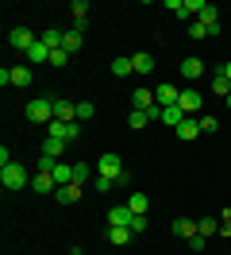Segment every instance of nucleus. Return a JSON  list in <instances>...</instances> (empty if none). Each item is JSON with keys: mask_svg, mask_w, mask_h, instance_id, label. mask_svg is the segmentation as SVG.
<instances>
[{"mask_svg": "<svg viewBox=\"0 0 231 255\" xmlns=\"http://www.w3.org/2000/svg\"><path fill=\"white\" fill-rule=\"evenodd\" d=\"M54 120L74 124V120H77V101H54Z\"/></svg>", "mask_w": 231, "mask_h": 255, "instance_id": "nucleus-10", "label": "nucleus"}, {"mask_svg": "<svg viewBox=\"0 0 231 255\" xmlns=\"http://www.w3.org/2000/svg\"><path fill=\"white\" fill-rule=\"evenodd\" d=\"M131 217H135V213H131L127 205H112L108 209V224H131Z\"/></svg>", "mask_w": 231, "mask_h": 255, "instance_id": "nucleus-20", "label": "nucleus"}, {"mask_svg": "<svg viewBox=\"0 0 231 255\" xmlns=\"http://www.w3.org/2000/svg\"><path fill=\"white\" fill-rule=\"evenodd\" d=\"M43 155H46V159H58V162H62L66 143H62V139H54V135H46V139H43Z\"/></svg>", "mask_w": 231, "mask_h": 255, "instance_id": "nucleus-18", "label": "nucleus"}, {"mask_svg": "<svg viewBox=\"0 0 231 255\" xmlns=\"http://www.w3.org/2000/svg\"><path fill=\"white\" fill-rule=\"evenodd\" d=\"M166 8H169L177 19H193V12H189V4H185V0H166Z\"/></svg>", "mask_w": 231, "mask_h": 255, "instance_id": "nucleus-26", "label": "nucleus"}, {"mask_svg": "<svg viewBox=\"0 0 231 255\" xmlns=\"http://www.w3.org/2000/svg\"><path fill=\"white\" fill-rule=\"evenodd\" d=\"M212 89H216V97H224V101H228V93H231V81H228V74H224V70H220V74L212 78Z\"/></svg>", "mask_w": 231, "mask_h": 255, "instance_id": "nucleus-25", "label": "nucleus"}, {"mask_svg": "<svg viewBox=\"0 0 231 255\" xmlns=\"http://www.w3.org/2000/svg\"><path fill=\"white\" fill-rule=\"evenodd\" d=\"M31 81H35V74H31V66H12V85H19V89H27Z\"/></svg>", "mask_w": 231, "mask_h": 255, "instance_id": "nucleus-21", "label": "nucleus"}, {"mask_svg": "<svg viewBox=\"0 0 231 255\" xmlns=\"http://www.w3.org/2000/svg\"><path fill=\"white\" fill-rule=\"evenodd\" d=\"M147 205H151V201H147V193H131V197H127V209H131V213H147Z\"/></svg>", "mask_w": 231, "mask_h": 255, "instance_id": "nucleus-27", "label": "nucleus"}, {"mask_svg": "<svg viewBox=\"0 0 231 255\" xmlns=\"http://www.w3.org/2000/svg\"><path fill=\"white\" fill-rule=\"evenodd\" d=\"M220 70H224V74H228V81H231V62H228V66H220Z\"/></svg>", "mask_w": 231, "mask_h": 255, "instance_id": "nucleus-41", "label": "nucleus"}, {"mask_svg": "<svg viewBox=\"0 0 231 255\" xmlns=\"http://www.w3.org/2000/svg\"><path fill=\"white\" fill-rule=\"evenodd\" d=\"M197 232L200 236H216V232H220V221H216V217H204V221H197Z\"/></svg>", "mask_w": 231, "mask_h": 255, "instance_id": "nucleus-28", "label": "nucleus"}, {"mask_svg": "<svg viewBox=\"0 0 231 255\" xmlns=\"http://www.w3.org/2000/svg\"><path fill=\"white\" fill-rule=\"evenodd\" d=\"M46 135H54V139H62V143H74L77 135H81V124H66V120H50L46 124Z\"/></svg>", "mask_w": 231, "mask_h": 255, "instance_id": "nucleus-3", "label": "nucleus"}, {"mask_svg": "<svg viewBox=\"0 0 231 255\" xmlns=\"http://www.w3.org/2000/svg\"><path fill=\"white\" fill-rule=\"evenodd\" d=\"M216 128H220V120L212 112H200V131H216Z\"/></svg>", "mask_w": 231, "mask_h": 255, "instance_id": "nucleus-36", "label": "nucleus"}, {"mask_svg": "<svg viewBox=\"0 0 231 255\" xmlns=\"http://www.w3.org/2000/svg\"><path fill=\"white\" fill-rule=\"evenodd\" d=\"M62 35H66V31H54V27H50V31H43L39 39H43V43H46L50 50H62Z\"/></svg>", "mask_w": 231, "mask_h": 255, "instance_id": "nucleus-29", "label": "nucleus"}, {"mask_svg": "<svg viewBox=\"0 0 231 255\" xmlns=\"http://www.w3.org/2000/svg\"><path fill=\"white\" fill-rule=\"evenodd\" d=\"M181 120H185V112L177 109V105L162 109V124H166V128H173V131H177V128H181Z\"/></svg>", "mask_w": 231, "mask_h": 255, "instance_id": "nucleus-22", "label": "nucleus"}, {"mask_svg": "<svg viewBox=\"0 0 231 255\" xmlns=\"http://www.w3.org/2000/svg\"><path fill=\"white\" fill-rule=\"evenodd\" d=\"M197 19L204 23V27H208V35H220V8H216V4H204Z\"/></svg>", "mask_w": 231, "mask_h": 255, "instance_id": "nucleus-8", "label": "nucleus"}, {"mask_svg": "<svg viewBox=\"0 0 231 255\" xmlns=\"http://www.w3.org/2000/svg\"><path fill=\"white\" fill-rule=\"evenodd\" d=\"M50 174H54V182H58V186H70V182H74V162H58Z\"/></svg>", "mask_w": 231, "mask_h": 255, "instance_id": "nucleus-23", "label": "nucleus"}, {"mask_svg": "<svg viewBox=\"0 0 231 255\" xmlns=\"http://www.w3.org/2000/svg\"><path fill=\"white\" fill-rule=\"evenodd\" d=\"M92 178V170H89V162H74V182L81 186V182H89Z\"/></svg>", "mask_w": 231, "mask_h": 255, "instance_id": "nucleus-32", "label": "nucleus"}, {"mask_svg": "<svg viewBox=\"0 0 231 255\" xmlns=\"http://www.w3.org/2000/svg\"><path fill=\"white\" fill-rule=\"evenodd\" d=\"M127 124H131V128H147V124H151V116H147V112H139V109H131Z\"/></svg>", "mask_w": 231, "mask_h": 255, "instance_id": "nucleus-35", "label": "nucleus"}, {"mask_svg": "<svg viewBox=\"0 0 231 255\" xmlns=\"http://www.w3.org/2000/svg\"><path fill=\"white\" fill-rule=\"evenodd\" d=\"M169 228H173V236H181V240H193V236H197V224L189 221V217H177Z\"/></svg>", "mask_w": 231, "mask_h": 255, "instance_id": "nucleus-16", "label": "nucleus"}, {"mask_svg": "<svg viewBox=\"0 0 231 255\" xmlns=\"http://www.w3.org/2000/svg\"><path fill=\"white\" fill-rule=\"evenodd\" d=\"M200 74H204V62H200L197 54H193V58H185V62H181V78H189V81H197Z\"/></svg>", "mask_w": 231, "mask_h": 255, "instance_id": "nucleus-19", "label": "nucleus"}, {"mask_svg": "<svg viewBox=\"0 0 231 255\" xmlns=\"http://www.w3.org/2000/svg\"><path fill=\"white\" fill-rule=\"evenodd\" d=\"M112 186H116L112 178H100V174H96V190H100V193H108V190H112Z\"/></svg>", "mask_w": 231, "mask_h": 255, "instance_id": "nucleus-39", "label": "nucleus"}, {"mask_svg": "<svg viewBox=\"0 0 231 255\" xmlns=\"http://www.w3.org/2000/svg\"><path fill=\"white\" fill-rule=\"evenodd\" d=\"M112 74H116V78H127V74H135V70H131V58H112Z\"/></svg>", "mask_w": 231, "mask_h": 255, "instance_id": "nucleus-30", "label": "nucleus"}, {"mask_svg": "<svg viewBox=\"0 0 231 255\" xmlns=\"http://www.w3.org/2000/svg\"><path fill=\"white\" fill-rule=\"evenodd\" d=\"M127 228H131V232H147V228H151V221H147V213H139V217H131V224H127Z\"/></svg>", "mask_w": 231, "mask_h": 255, "instance_id": "nucleus-34", "label": "nucleus"}, {"mask_svg": "<svg viewBox=\"0 0 231 255\" xmlns=\"http://www.w3.org/2000/svg\"><path fill=\"white\" fill-rule=\"evenodd\" d=\"M228 109H231V93H228Z\"/></svg>", "mask_w": 231, "mask_h": 255, "instance_id": "nucleus-42", "label": "nucleus"}, {"mask_svg": "<svg viewBox=\"0 0 231 255\" xmlns=\"http://www.w3.org/2000/svg\"><path fill=\"white\" fill-rule=\"evenodd\" d=\"M189 35H193V39H208V27H204L200 19H189Z\"/></svg>", "mask_w": 231, "mask_h": 255, "instance_id": "nucleus-37", "label": "nucleus"}, {"mask_svg": "<svg viewBox=\"0 0 231 255\" xmlns=\"http://www.w3.org/2000/svg\"><path fill=\"white\" fill-rule=\"evenodd\" d=\"M131 236H135V232H131L127 224H112V228H108V244H116V248H123Z\"/></svg>", "mask_w": 231, "mask_h": 255, "instance_id": "nucleus-15", "label": "nucleus"}, {"mask_svg": "<svg viewBox=\"0 0 231 255\" xmlns=\"http://www.w3.org/2000/svg\"><path fill=\"white\" fill-rule=\"evenodd\" d=\"M197 135H204V131H200V116H185L181 128H177V139L189 143V139H197Z\"/></svg>", "mask_w": 231, "mask_h": 255, "instance_id": "nucleus-9", "label": "nucleus"}, {"mask_svg": "<svg viewBox=\"0 0 231 255\" xmlns=\"http://www.w3.org/2000/svg\"><path fill=\"white\" fill-rule=\"evenodd\" d=\"M96 116V105L92 101H77V120H92Z\"/></svg>", "mask_w": 231, "mask_h": 255, "instance_id": "nucleus-31", "label": "nucleus"}, {"mask_svg": "<svg viewBox=\"0 0 231 255\" xmlns=\"http://www.w3.org/2000/svg\"><path fill=\"white\" fill-rule=\"evenodd\" d=\"M70 12H74L77 23H85V16H89V4H85V0H74V4H70Z\"/></svg>", "mask_w": 231, "mask_h": 255, "instance_id": "nucleus-33", "label": "nucleus"}, {"mask_svg": "<svg viewBox=\"0 0 231 255\" xmlns=\"http://www.w3.org/2000/svg\"><path fill=\"white\" fill-rule=\"evenodd\" d=\"M66 62H70L66 50H50V66H66Z\"/></svg>", "mask_w": 231, "mask_h": 255, "instance_id": "nucleus-38", "label": "nucleus"}, {"mask_svg": "<svg viewBox=\"0 0 231 255\" xmlns=\"http://www.w3.org/2000/svg\"><path fill=\"white\" fill-rule=\"evenodd\" d=\"M96 174H100V178H112V182H116V178L123 174V159L116 155V151H108V155H100V170H96Z\"/></svg>", "mask_w": 231, "mask_h": 255, "instance_id": "nucleus-5", "label": "nucleus"}, {"mask_svg": "<svg viewBox=\"0 0 231 255\" xmlns=\"http://www.w3.org/2000/svg\"><path fill=\"white\" fill-rule=\"evenodd\" d=\"M0 182H4V190H23L31 178L19 162H8V166H0Z\"/></svg>", "mask_w": 231, "mask_h": 255, "instance_id": "nucleus-2", "label": "nucleus"}, {"mask_svg": "<svg viewBox=\"0 0 231 255\" xmlns=\"http://www.w3.org/2000/svg\"><path fill=\"white\" fill-rule=\"evenodd\" d=\"M131 109L151 112L154 109V93H151V89H135V93H131Z\"/></svg>", "mask_w": 231, "mask_h": 255, "instance_id": "nucleus-14", "label": "nucleus"}, {"mask_svg": "<svg viewBox=\"0 0 231 255\" xmlns=\"http://www.w3.org/2000/svg\"><path fill=\"white\" fill-rule=\"evenodd\" d=\"M31 186H35V193H58V182H54V174H46V170H39V174L31 178Z\"/></svg>", "mask_w": 231, "mask_h": 255, "instance_id": "nucleus-11", "label": "nucleus"}, {"mask_svg": "<svg viewBox=\"0 0 231 255\" xmlns=\"http://www.w3.org/2000/svg\"><path fill=\"white\" fill-rule=\"evenodd\" d=\"M27 58H31V62H35V66H43V62H50V47H46L43 39H39V43H35V47L27 50Z\"/></svg>", "mask_w": 231, "mask_h": 255, "instance_id": "nucleus-24", "label": "nucleus"}, {"mask_svg": "<svg viewBox=\"0 0 231 255\" xmlns=\"http://www.w3.org/2000/svg\"><path fill=\"white\" fill-rule=\"evenodd\" d=\"M35 43H39V39L31 35V27H12V31H8V47H15V50H31Z\"/></svg>", "mask_w": 231, "mask_h": 255, "instance_id": "nucleus-6", "label": "nucleus"}, {"mask_svg": "<svg viewBox=\"0 0 231 255\" xmlns=\"http://www.w3.org/2000/svg\"><path fill=\"white\" fill-rule=\"evenodd\" d=\"M185 4H189V12H193V16H200V8H204L208 0H185Z\"/></svg>", "mask_w": 231, "mask_h": 255, "instance_id": "nucleus-40", "label": "nucleus"}, {"mask_svg": "<svg viewBox=\"0 0 231 255\" xmlns=\"http://www.w3.org/2000/svg\"><path fill=\"white\" fill-rule=\"evenodd\" d=\"M23 116H27L31 124H50V120H54V101H50V97H43V101H27Z\"/></svg>", "mask_w": 231, "mask_h": 255, "instance_id": "nucleus-1", "label": "nucleus"}, {"mask_svg": "<svg viewBox=\"0 0 231 255\" xmlns=\"http://www.w3.org/2000/svg\"><path fill=\"white\" fill-rule=\"evenodd\" d=\"M54 197H58L62 205H77V201H81V186H77V182H70V186H58V193H54Z\"/></svg>", "mask_w": 231, "mask_h": 255, "instance_id": "nucleus-13", "label": "nucleus"}, {"mask_svg": "<svg viewBox=\"0 0 231 255\" xmlns=\"http://www.w3.org/2000/svg\"><path fill=\"white\" fill-rule=\"evenodd\" d=\"M81 43H85V35L77 31V27H70V31L62 35V50H66V54H77V50H81Z\"/></svg>", "mask_w": 231, "mask_h": 255, "instance_id": "nucleus-12", "label": "nucleus"}, {"mask_svg": "<svg viewBox=\"0 0 231 255\" xmlns=\"http://www.w3.org/2000/svg\"><path fill=\"white\" fill-rule=\"evenodd\" d=\"M177 97H181V89H177V85H169V81H162V85L154 89V101H158L162 109H169V105H177Z\"/></svg>", "mask_w": 231, "mask_h": 255, "instance_id": "nucleus-7", "label": "nucleus"}, {"mask_svg": "<svg viewBox=\"0 0 231 255\" xmlns=\"http://www.w3.org/2000/svg\"><path fill=\"white\" fill-rule=\"evenodd\" d=\"M177 109H181L185 116H200V109H204V97H200L197 89H181V97H177Z\"/></svg>", "mask_w": 231, "mask_h": 255, "instance_id": "nucleus-4", "label": "nucleus"}, {"mask_svg": "<svg viewBox=\"0 0 231 255\" xmlns=\"http://www.w3.org/2000/svg\"><path fill=\"white\" fill-rule=\"evenodd\" d=\"M131 70H135V74H151L154 70V54H147V50L131 54Z\"/></svg>", "mask_w": 231, "mask_h": 255, "instance_id": "nucleus-17", "label": "nucleus"}]
</instances>
